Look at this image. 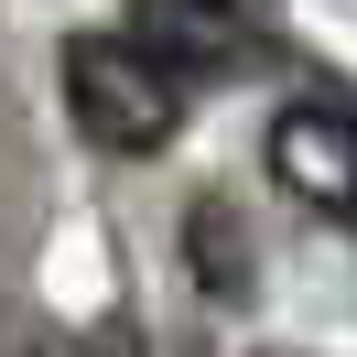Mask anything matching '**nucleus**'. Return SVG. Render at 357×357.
<instances>
[{
  "instance_id": "nucleus-1",
  "label": "nucleus",
  "mask_w": 357,
  "mask_h": 357,
  "mask_svg": "<svg viewBox=\"0 0 357 357\" xmlns=\"http://www.w3.org/2000/svg\"><path fill=\"white\" fill-rule=\"evenodd\" d=\"M66 109H76V130H87L98 152H162L174 119H184V98H174V76L141 44L87 33V44H66Z\"/></svg>"
},
{
  "instance_id": "nucleus-2",
  "label": "nucleus",
  "mask_w": 357,
  "mask_h": 357,
  "mask_svg": "<svg viewBox=\"0 0 357 357\" xmlns=\"http://www.w3.org/2000/svg\"><path fill=\"white\" fill-rule=\"evenodd\" d=\"M271 174H282V195L325 206V217H357V109L347 98H292L282 119H271Z\"/></svg>"
},
{
  "instance_id": "nucleus-3",
  "label": "nucleus",
  "mask_w": 357,
  "mask_h": 357,
  "mask_svg": "<svg viewBox=\"0 0 357 357\" xmlns=\"http://www.w3.org/2000/svg\"><path fill=\"white\" fill-rule=\"evenodd\" d=\"M130 44L162 76H227V66H260L271 33H249L227 0H130Z\"/></svg>"
},
{
  "instance_id": "nucleus-4",
  "label": "nucleus",
  "mask_w": 357,
  "mask_h": 357,
  "mask_svg": "<svg viewBox=\"0 0 357 357\" xmlns=\"http://www.w3.org/2000/svg\"><path fill=\"white\" fill-rule=\"evenodd\" d=\"M184 249H195V282H206V303H249V238H238V217H227L217 195L184 217Z\"/></svg>"
}]
</instances>
